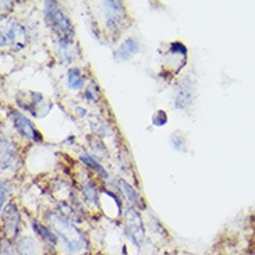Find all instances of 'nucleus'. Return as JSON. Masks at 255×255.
I'll use <instances>...</instances> for the list:
<instances>
[{
  "mask_svg": "<svg viewBox=\"0 0 255 255\" xmlns=\"http://www.w3.org/2000/svg\"><path fill=\"white\" fill-rule=\"evenodd\" d=\"M48 222L52 226V230L62 242L63 249L67 254L83 255L87 251L88 246H87V240L84 237L83 232L78 230L71 222L57 214H49Z\"/></svg>",
  "mask_w": 255,
  "mask_h": 255,
  "instance_id": "f257e3e1",
  "label": "nucleus"
},
{
  "mask_svg": "<svg viewBox=\"0 0 255 255\" xmlns=\"http://www.w3.org/2000/svg\"><path fill=\"white\" fill-rule=\"evenodd\" d=\"M45 20L50 29L57 35L59 41H73L74 36L73 24L56 1H45Z\"/></svg>",
  "mask_w": 255,
  "mask_h": 255,
  "instance_id": "f03ea898",
  "label": "nucleus"
},
{
  "mask_svg": "<svg viewBox=\"0 0 255 255\" xmlns=\"http://www.w3.org/2000/svg\"><path fill=\"white\" fill-rule=\"evenodd\" d=\"M27 43V34L24 27L18 22H10L1 29V48H13V50H20Z\"/></svg>",
  "mask_w": 255,
  "mask_h": 255,
  "instance_id": "7ed1b4c3",
  "label": "nucleus"
},
{
  "mask_svg": "<svg viewBox=\"0 0 255 255\" xmlns=\"http://www.w3.org/2000/svg\"><path fill=\"white\" fill-rule=\"evenodd\" d=\"M125 223H126V236L128 237L132 244H135L137 247H139L145 239L144 225L142 221L139 218L138 212L134 208H128L125 212Z\"/></svg>",
  "mask_w": 255,
  "mask_h": 255,
  "instance_id": "20e7f679",
  "label": "nucleus"
},
{
  "mask_svg": "<svg viewBox=\"0 0 255 255\" xmlns=\"http://www.w3.org/2000/svg\"><path fill=\"white\" fill-rule=\"evenodd\" d=\"M13 123L14 128L18 131L21 137L27 138V139H32V141H41V134L39 131L35 128V126L32 125V122L24 116L20 112H13Z\"/></svg>",
  "mask_w": 255,
  "mask_h": 255,
  "instance_id": "39448f33",
  "label": "nucleus"
},
{
  "mask_svg": "<svg viewBox=\"0 0 255 255\" xmlns=\"http://www.w3.org/2000/svg\"><path fill=\"white\" fill-rule=\"evenodd\" d=\"M1 221L3 226L6 229V233L8 237H15L18 235V228H20V212L14 204H8L3 208L1 212Z\"/></svg>",
  "mask_w": 255,
  "mask_h": 255,
  "instance_id": "423d86ee",
  "label": "nucleus"
},
{
  "mask_svg": "<svg viewBox=\"0 0 255 255\" xmlns=\"http://www.w3.org/2000/svg\"><path fill=\"white\" fill-rule=\"evenodd\" d=\"M104 7L106 10V27L116 31L125 18V8L120 1H105Z\"/></svg>",
  "mask_w": 255,
  "mask_h": 255,
  "instance_id": "0eeeda50",
  "label": "nucleus"
},
{
  "mask_svg": "<svg viewBox=\"0 0 255 255\" xmlns=\"http://www.w3.org/2000/svg\"><path fill=\"white\" fill-rule=\"evenodd\" d=\"M15 149L7 139L1 141V170H8L15 167Z\"/></svg>",
  "mask_w": 255,
  "mask_h": 255,
  "instance_id": "6e6552de",
  "label": "nucleus"
},
{
  "mask_svg": "<svg viewBox=\"0 0 255 255\" xmlns=\"http://www.w3.org/2000/svg\"><path fill=\"white\" fill-rule=\"evenodd\" d=\"M139 50V43H138L137 39L134 38H128L126 39L120 46L118 48V52L115 53V56L118 57L119 60H128L130 57L138 53Z\"/></svg>",
  "mask_w": 255,
  "mask_h": 255,
  "instance_id": "1a4fd4ad",
  "label": "nucleus"
},
{
  "mask_svg": "<svg viewBox=\"0 0 255 255\" xmlns=\"http://www.w3.org/2000/svg\"><path fill=\"white\" fill-rule=\"evenodd\" d=\"M32 229H34L35 233L39 236L43 242L48 243V244L56 246V244H57V242H59V237L56 236L55 232H53L52 229H49V228H46V226L41 225L39 222H36V221L32 222Z\"/></svg>",
  "mask_w": 255,
  "mask_h": 255,
  "instance_id": "9d476101",
  "label": "nucleus"
},
{
  "mask_svg": "<svg viewBox=\"0 0 255 255\" xmlns=\"http://www.w3.org/2000/svg\"><path fill=\"white\" fill-rule=\"evenodd\" d=\"M176 106L177 108H186V106H190L191 101H193V91H191V87L187 85V84H181L180 88L176 92Z\"/></svg>",
  "mask_w": 255,
  "mask_h": 255,
  "instance_id": "9b49d317",
  "label": "nucleus"
},
{
  "mask_svg": "<svg viewBox=\"0 0 255 255\" xmlns=\"http://www.w3.org/2000/svg\"><path fill=\"white\" fill-rule=\"evenodd\" d=\"M118 186L119 188H120V191L125 194L126 198L130 201V202H132L134 205H138V207H142V205H144L141 197H139V194H138L137 191H135V188L131 187L127 181H125V180H119Z\"/></svg>",
  "mask_w": 255,
  "mask_h": 255,
  "instance_id": "f8f14e48",
  "label": "nucleus"
},
{
  "mask_svg": "<svg viewBox=\"0 0 255 255\" xmlns=\"http://www.w3.org/2000/svg\"><path fill=\"white\" fill-rule=\"evenodd\" d=\"M67 84H69V88H71V90H81L84 87V76L81 74V71L77 69L69 70V73H67Z\"/></svg>",
  "mask_w": 255,
  "mask_h": 255,
  "instance_id": "ddd939ff",
  "label": "nucleus"
},
{
  "mask_svg": "<svg viewBox=\"0 0 255 255\" xmlns=\"http://www.w3.org/2000/svg\"><path fill=\"white\" fill-rule=\"evenodd\" d=\"M81 160H83L84 163H85L87 166H90L94 172H97L98 174L101 176V177L108 179V172H106V169H105L104 166L98 162L97 159L92 158V156H91V155H88V153H83V155H81Z\"/></svg>",
  "mask_w": 255,
  "mask_h": 255,
  "instance_id": "4468645a",
  "label": "nucleus"
},
{
  "mask_svg": "<svg viewBox=\"0 0 255 255\" xmlns=\"http://www.w3.org/2000/svg\"><path fill=\"white\" fill-rule=\"evenodd\" d=\"M17 247L22 255H34L35 254V243L29 237H24L22 240L17 243Z\"/></svg>",
  "mask_w": 255,
  "mask_h": 255,
  "instance_id": "2eb2a0df",
  "label": "nucleus"
},
{
  "mask_svg": "<svg viewBox=\"0 0 255 255\" xmlns=\"http://www.w3.org/2000/svg\"><path fill=\"white\" fill-rule=\"evenodd\" d=\"M71 42L59 41V48H60V57L64 62H70L74 57V50H70Z\"/></svg>",
  "mask_w": 255,
  "mask_h": 255,
  "instance_id": "dca6fc26",
  "label": "nucleus"
},
{
  "mask_svg": "<svg viewBox=\"0 0 255 255\" xmlns=\"http://www.w3.org/2000/svg\"><path fill=\"white\" fill-rule=\"evenodd\" d=\"M83 193H84V197H85V200L90 201V202H92V204H97L98 193H97V190H95V187L92 186V184H87V186H84Z\"/></svg>",
  "mask_w": 255,
  "mask_h": 255,
  "instance_id": "f3484780",
  "label": "nucleus"
},
{
  "mask_svg": "<svg viewBox=\"0 0 255 255\" xmlns=\"http://www.w3.org/2000/svg\"><path fill=\"white\" fill-rule=\"evenodd\" d=\"M152 123L155 126H158V127H162V126H165L167 123V116H166V113L163 111H159L156 112L153 116H152Z\"/></svg>",
  "mask_w": 255,
  "mask_h": 255,
  "instance_id": "a211bd4d",
  "label": "nucleus"
},
{
  "mask_svg": "<svg viewBox=\"0 0 255 255\" xmlns=\"http://www.w3.org/2000/svg\"><path fill=\"white\" fill-rule=\"evenodd\" d=\"M1 255H15L13 246L7 242V240L1 242Z\"/></svg>",
  "mask_w": 255,
  "mask_h": 255,
  "instance_id": "6ab92c4d",
  "label": "nucleus"
},
{
  "mask_svg": "<svg viewBox=\"0 0 255 255\" xmlns=\"http://www.w3.org/2000/svg\"><path fill=\"white\" fill-rule=\"evenodd\" d=\"M7 195H8V184L6 181H1V198H0V204H1V208H4V204H6Z\"/></svg>",
  "mask_w": 255,
  "mask_h": 255,
  "instance_id": "aec40b11",
  "label": "nucleus"
},
{
  "mask_svg": "<svg viewBox=\"0 0 255 255\" xmlns=\"http://www.w3.org/2000/svg\"><path fill=\"white\" fill-rule=\"evenodd\" d=\"M170 50L172 52H174V53H181V55H186V46L184 45H181V43H179V42H174V43H172L170 45Z\"/></svg>",
  "mask_w": 255,
  "mask_h": 255,
  "instance_id": "412c9836",
  "label": "nucleus"
},
{
  "mask_svg": "<svg viewBox=\"0 0 255 255\" xmlns=\"http://www.w3.org/2000/svg\"><path fill=\"white\" fill-rule=\"evenodd\" d=\"M94 85H95V84H91L90 88H88L87 92H85V98H87L88 101H91V102H94V101H97L98 99L97 94H95V92H92V90H94Z\"/></svg>",
  "mask_w": 255,
  "mask_h": 255,
  "instance_id": "4be33fe9",
  "label": "nucleus"
}]
</instances>
